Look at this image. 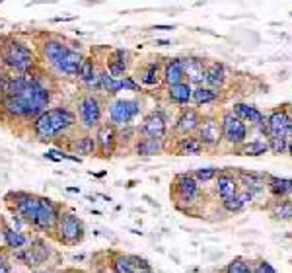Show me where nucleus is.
I'll use <instances>...</instances> for the list:
<instances>
[{
    "instance_id": "15",
    "label": "nucleus",
    "mask_w": 292,
    "mask_h": 273,
    "mask_svg": "<svg viewBox=\"0 0 292 273\" xmlns=\"http://www.w3.org/2000/svg\"><path fill=\"white\" fill-rule=\"evenodd\" d=\"M16 211L20 213V217L28 222H35L37 211H39V199L32 195H22L20 201L16 203Z\"/></svg>"
},
{
    "instance_id": "37",
    "label": "nucleus",
    "mask_w": 292,
    "mask_h": 273,
    "mask_svg": "<svg viewBox=\"0 0 292 273\" xmlns=\"http://www.w3.org/2000/svg\"><path fill=\"white\" fill-rule=\"evenodd\" d=\"M96 72V66H94V61L92 59H84L82 61V66H80V70H78V78L86 84L88 80L92 78V75Z\"/></svg>"
},
{
    "instance_id": "25",
    "label": "nucleus",
    "mask_w": 292,
    "mask_h": 273,
    "mask_svg": "<svg viewBox=\"0 0 292 273\" xmlns=\"http://www.w3.org/2000/svg\"><path fill=\"white\" fill-rule=\"evenodd\" d=\"M251 197L253 195L248 193V191H240V193H236V195L226 199V201H222V203H224V209L228 213H240L251 201Z\"/></svg>"
},
{
    "instance_id": "1",
    "label": "nucleus",
    "mask_w": 292,
    "mask_h": 273,
    "mask_svg": "<svg viewBox=\"0 0 292 273\" xmlns=\"http://www.w3.org/2000/svg\"><path fill=\"white\" fill-rule=\"evenodd\" d=\"M70 125H74V113L66 108H53L43 111L35 119L33 131L41 141H51L55 135L68 129Z\"/></svg>"
},
{
    "instance_id": "47",
    "label": "nucleus",
    "mask_w": 292,
    "mask_h": 273,
    "mask_svg": "<svg viewBox=\"0 0 292 273\" xmlns=\"http://www.w3.org/2000/svg\"><path fill=\"white\" fill-rule=\"evenodd\" d=\"M41 273H51V271H41Z\"/></svg>"
},
{
    "instance_id": "42",
    "label": "nucleus",
    "mask_w": 292,
    "mask_h": 273,
    "mask_svg": "<svg viewBox=\"0 0 292 273\" xmlns=\"http://www.w3.org/2000/svg\"><path fill=\"white\" fill-rule=\"evenodd\" d=\"M255 273H277V271H275V267H273L271 263L261 262L259 265H257V269H255Z\"/></svg>"
},
{
    "instance_id": "30",
    "label": "nucleus",
    "mask_w": 292,
    "mask_h": 273,
    "mask_svg": "<svg viewBox=\"0 0 292 273\" xmlns=\"http://www.w3.org/2000/svg\"><path fill=\"white\" fill-rule=\"evenodd\" d=\"M160 151H162V142L156 139H142L137 146V153L142 156H152V154H158Z\"/></svg>"
},
{
    "instance_id": "23",
    "label": "nucleus",
    "mask_w": 292,
    "mask_h": 273,
    "mask_svg": "<svg viewBox=\"0 0 292 273\" xmlns=\"http://www.w3.org/2000/svg\"><path fill=\"white\" fill-rule=\"evenodd\" d=\"M66 51H68V47H66L65 43H61V41H55V39H51V41H45V45H43L45 59H47V61H49L53 66L59 65V61L65 57Z\"/></svg>"
},
{
    "instance_id": "28",
    "label": "nucleus",
    "mask_w": 292,
    "mask_h": 273,
    "mask_svg": "<svg viewBox=\"0 0 292 273\" xmlns=\"http://www.w3.org/2000/svg\"><path fill=\"white\" fill-rule=\"evenodd\" d=\"M195 104L203 106V104H213L218 100V92L213 90V88H205V86H199L197 90H193V98H191Z\"/></svg>"
},
{
    "instance_id": "31",
    "label": "nucleus",
    "mask_w": 292,
    "mask_h": 273,
    "mask_svg": "<svg viewBox=\"0 0 292 273\" xmlns=\"http://www.w3.org/2000/svg\"><path fill=\"white\" fill-rule=\"evenodd\" d=\"M158 80H160V66H158V63H152V65H148L142 70V75H141L142 84L154 86V84H158Z\"/></svg>"
},
{
    "instance_id": "39",
    "label": "nucleus",
    "mask_w": 292,
    "mask_h": 273,
    "mask_svg": "<svg viewBox=\"0 0 292 273\" xmlns=\"http://www.w3.org/2000/svg\"><path fill=\"white\" fill-rule=\"evenodd\" d=\"M226 273H253V271L249 269V265L242 258H238V260H234V262L228 265Z\"/></svg>"
},
{
    "instance_id": "27",
    "label": "nucleus",
    "mask_w": 292,
    "mask_h": 273,
    "mask_svg": "<svg viewBox=\"0 0 292 273\" xmlns=\"http://www.w3.org/2000/svg\"><path fill=\"white\" fill-rule=\"evenodd\" d=\"M203 151V144L197 137H185V139H179L177 142V153L179 154H199Z\"/></svg>"
},
{
    "instance_id": "12",
    "label": "nucleus",
    "mask_w": 292,
    "mask_h": 273,
    "mask_svg": "<svg viewBox=\"0 0 292 273\" xmlns=\"http://www.w3.org/2000/svg\"><path fill=\"white\" fill-rule=\"evenodd\" d=\"M20 258H22L28 265H39V263H43L45 260L49 258V248L45 246V242L35 240L32 242L30 248H25V252L20 254Z\"/></svg>"
},
{
    "instance_id": "7",
    "label": "nucleus",
    "mask_w": 292,
    "mask_h": 273,
    "mask_svg": "<svg viewBox=\"0 0 292 273\" xmlns=\"http://www.w3.org/2000/svg\"><path fill=\"white\" fill-rule=\"evenodd\" d=\"M80 119L84 129H94L96 125H99L101 119V104L96 96H86V98L80 102Z\"/></svg>"
},
{
    "instance_id": "18",
    "label": "nucleus",
    "mask_w": 292,
    "mask_h": 273,
    "mask_svg": "<svg viewBox=\"0 0 292 273\" xmlns=\"http://www.w3.org/2000/svg\"><path fill=\"white\" fill-rule=\"evenodd\" d=\"M234 115H236L240 121H249V123H253V125H263V123H265V115H263L257 108L248 106V104H236V106H234Z\"/></svg>"
},
{
    "instance_id": "29",
    "label": "nucleus",
    "mask_w": 292,
    "mask_h": 273,
    "mask_svg": "<svg viewBox=\"0 0 292 273\" xmlns=\"http://www.w3.org/2000/svg\"><path fill=\"white\" fill-rule=\"evenodd\" d=\"M267 186L275 195H290L292 193V180H286V178H271Z\"/></svg>"
},
{
    "instance_id": "43",
    "label": "nucleus",
    "mask_w": 292,
    "mask_h": 273,
    "mask_svg": "<svg viewBox=\"0 0 292 273\" xmlns=\"http://www.w3.org/2000/svg\"><path fill=\"white\" fill-rule=\"evenodd\" d=\"M123 88H125V90H135V92H137L141 86H139L130 77H127V78H123Z\"/></svg>"
},
{
    "instance_id": "2",
    "label": "nucleus",
    "mask_w": 292,
    "mask_h": 273,
    "mask_svg": "<svg viewBox=\"0 0 292 273\" xmlns=\"http://www.w3.org/2000/svg\"><path fill=\"white\" fill-rule=\"evenodd\" d=\"M4 61L6 65L14 68V70H20L25 72L28 68H32L33 65V55L28 47H23L22 43H12L6 47L4 51Z\"/></svg>"
},
{
    "instance_id": "44",
    "label": "nucleus",
    "mask_w": 292,
    "mask_h": 273,
    "mask_svg": "<svg viewBox=\"0 0 292 273\" xmlns=\"http://www.w3.org/2000/svg\"><path fill=\"white\" fill-rule=\"evenodd\" d=\"M0 273H10L8 263H6V258H4V256H0Z\"/></svg>"
},
{
    "instance_id": "36",
    "label": "nucleus",
    "mask_w": 292,
    "mask_h": 273,
    "mask_svg": "<svg viewBox=\"0 0 292 273\" xmlns=\"http://www.w3.org/2000/svg\"><path fill=\"white\" fill-rule=\"evenodd\" d=\"M273 217L277 218H292V201H279L273 205Z\"/></svg>"
},
{
    "instance_id": "40",
    "label": "nucleus",
    "mask_w": 292,
    "mask_h": 273,
    "mask_svg": "<svg viewBox=\"0 0 292 273\" xmlns=\"http://www.w3.org/2000/svg\"><path fill=\"white\" fill-rule=\"evenodd\" d=\"M269 151H273L275 154H281L282 151H286L288 148V142L284 141V139H279V137H269Z\"/></svg>"
},
{
    "instance_id": "4",
    "label": "nucleus",
    "mask_w": 292,
    "mask_h": 273,
    "mask_svg": "<svg viewBox=\"0 0 292 273\" xmlns=\"http://www.w3.org/2000/svg\"><path fill=\"white\" fill-rule=\"evenodd\" d=\"M59 232H61V240L72 246V244H78L82 240L84 227L78 220V217H74L72 213H66V215L59 218Z\"/></svg>"
},
{
    "instance_id": "11",
    "label": "nucleus",
    "mask_w": 292,
    "mask_h": 273,
    "mask_svg": "<svg viewBox=\"0 0 292 273\" xmlns=\"http://www.w3.org/2000/svg\"><path fill=\"white\" fill-rule=\"evenodd\" d=\"M142 133L148 137V139H156V141H162L168 133L166 127V119H164L160 113H150L146 115L142 121Z\"/></svg>"
},
{
    "instance_id": "34",
    "label": "nucleus",
    "mask_w": 292,
    "mask_h": 273,
    "mask_svg": "<svg viewBox=\"0 0 292 273\" xmlns=\"http://www.w3.org/2000/svg\"><path fill=\"white\" fill-rule=\"evenodd\" d=\"M125 70H127V65H123V63H119V61H115L113 57L108 61V70H105V72H108L113 80H123Z\"/></svg>"
},
{
    "instance_id": "6",
    "label": "nucleus",
    "mask_w": 292,
    "mask_h": 273,
    "mask_svg": "<svg viewBox=\"0 0 292 273\" xmlns=\"http://www.w3.org/2000/svg\"><path fill=\"white\" fill-rule=\"evenodd\" d=\"M269 135L271 137H279V139H290L292 137V117L288 115L286 109H277L269 115Z\"/></svg>"
},
{
    "instance_id": "3",
    "label": "nucleus",
    "mask_w": 292,
    "mask_h": 273,
    "mask_svg": "<svg viewBox=\"0 0 292 273\" xmlns=\"http://www.w3.org/2000/svg\"><path fill=\"white\" fill-rule=\"evenodd\" d=\"M141 111V104L137 100H117L109 106V119L115 125H127Z\"/></svg>"
},
{
    "instance_id": "10",
    "label": "nucleus",
    "mask_w": 292,
    "mask_h": 273,
    "mask_svg": "<svg viewBox=\"0 0 292 273\" xmlns=\"http://www.w3.org/2000/svg\"><path fill=\"white\" fill-rule=\"evenodd\" d=\"M175 193L183 203H193L199 195V186L193 176L181 174L175 178Z\"/></svg>"
},
{
    "instance_id": "45",
    "label": "nucleus",
    "mask_w": 292,
    "mask_h": 273,
    "mask_svg": "<svg viewBox=\"0 0 292 273\" xmlns=\"http://www.w3.org/2000/svg\"><path fill=\"white\" fill-rule=\"evenodd\" d=\"M154 30H173L172 26H156Z\"/></svg>"
},
{
    "instance_id": "24",
    "label": "nucleus",
    "mask_w": 292,
    "mask_h": 273,
    "mask_svg": "<svg viewBox=\"0 0 292 273\" xmlns=\"http://www.w3.org/2000/svg\"><path fill=\"white\" fill-rule=\"evenodd\" d=\"M240 180H242V184H244V191H248V193H251V195L261 193V191L265 189V180L257 174L242 172V174H240Z\"/></svg>"
},
{
    "instance_id": "32",
    "label": "nucleus",
    "mask_w": 292,
    "mask_h": 273,
    "mask_svg": "<svg viewBox=\"0 0 292 273\" xmlns=\"http://www.w3.org/2000/svg\"><path fill=\"white\" fill-rule=\"evenodd\" d=\"M99 82H101V90H105L108 94H117L123 90V80H113L108 72H99Z\"/></svg>"
},
{
    "instance_id": "17",
    "label": "nucleus",
    "mask_w": 292,
    "mask_h": 273,
    "mask_svg": "<svg viewBox=\"0 0 292 273\" xmlns=\"http://www.w3.org/2000/svg\"><path fill=\"white\" fill-rule=\"evenodd\" d=\"M183 59H170L164 66V80L168 86H175L183 82Z\"/></svg>"
},
{
    "instance_id": "38",
    "label": "nucleus",
    "mask_w": 292,
    "mask_h": 273,
    "mask_svg": "<svg viewBox=\"0 0 292 273\" xmlns=\"http://www.w3.org/2000/svg\"><path fill=\"white\" fill-rule=\"evenodd\" d=\"M113 267H115V271L117 273H137L135 271V267H132V263H130V258H123V256L115 260Z\"/></svg>"
},
{
    "instance_id": "35",
    "label": "nucleus",
    "mask_w": 292,
    "mask_h": 273,
    "mask_svg": "<svg viewBox=\"0 0 292 273\" xmlns=\"http://www.w3.org/2000/svg\"><path fill=\"white\" fill-rule=\"evenodd\" d=\"M267 151H269V144L265 141H253L244 146L242 154H246V156H259V154H265Z\"/></svg>"
},
{
    "instance_id": "14",
    "label": "nucleus",
    "mask_w": 292,
    "mask_h": 273,
    "mask_svg": "<svg viewBox=\"0 0 292 273\" xmlns=\"http://www.w3.org/2000/svg\"><path fill=\"white\" fill-rule=\"evenodd\" d=\"M115 139H117V135H115V127L113 125H99V129H97V135H96V144L99 146V151L103 156H109V153L113 151V146H115Z\"/></svg>"
},
{
    "instance_id": "26",
    "label": "nucleus",
    "mask_w": 292,
    "mask_h": 273,
    "mask_svg": "<svg viewBox=\"0 0 292 273\" xmlns=\"http://www.w3.org/2000/svg\"><path fill=\"white\" fill-rule=\"evenodd\" d=\"M2 234H4V240H6V244H8V248H12V250L23 248V246H25V242H28L22 232L10 229V227H6V225H2Z\"/></svg>"
},
{
    "instance_id": "21",
    "label": "nucleus",
    "mask_w": 292,
    "mask_h": 273,
    "mask_svg": "<svg viewBox=\"0 0 292 273\" xmlns=\"http://www.w3.org/2000/svg\"><path fill=\"white\" fill-rule=\"evenodd\" d=\"M224 80H226V68H224L222 63H213V65L205 70V82L213 88V90L222 86Z\"/></svg>"
},
{
    "instance_id": "33",
    "label": "nucleus",
    "mask_w": 292,
    "mask_h": 273,
    "mask_svg": "<svg viewBox=\"0 0 292 273\" xmlns=\"http://www.w3.org/2000/svg\"><path fill=\"white\" fill-rule=\"evenodd\" d=\"M94 148H96V139H94V137H90V135L82 137V139H78L76 144H74V153L84 154V156L94 153Z\"/></svg>"
},
{
    "instance_id": "19",
    "label": "nucleus",
    "mask_w": 292,
    "mask_h": 273,
    "mask_svg": "<svg viewBox=\"0 0 292 273\" xmlns=\"http://www.w3.org/2000/svg\"><path fill=\"white\" fill-rule=\"evenodd\" d=\"M199 125H201V117H199V113H197L195 109H187L183 115L179 117V121H177L175 131L179 133V135L189 137L195 129H199Z\"/></svg>"
},
{
    "instance_id": "13",
    "label": "nucleus",
    "mask_w": 292,
    "mask_h": 273,
    "mask_svg": "<svg viewBox=\"0 0 292 273\" xmlns=\"http://www.w3.org/2000/svg\"><path fill=\"white\" fill-rule=\"evenodd\" d=\"M205 63L201 59H183V77L189 78L191 84H203L205 82Z\"/></svg>"
},
{
    "instance_id": "22",
    "label": "nucleus",
    "mask_w": 292,
    "mask_h": 273,
    "mask_svg": "<svg viewBox=\"0 0 292 273\" xmlns=\"http://www.w3.org/2000/svg\"><path fill=\"white\" fill-rule=\"evenodd\" d=\"M168 98L172 100L173 104H179V106H187L191 98H193V90L189 84H175V86H170L168 88Z\"/></svg>"
},
{
    "instance_id": "48",
    "label": "nucleus",
    "mask_w": 292,
    "mask_h": 273,
    "mask_svg": "<svg viewBox=\"0 0 292 273\" xmlns=\"http://www.w3.org/2000/svg\"><path fill=\"white\" fill-rule=\"evenodd\" d=\"M144 273H152V271H144Z\"/></svg>"
},
{
    "instance_id": "9",
    "label": "nucleus",
    "mask_w": 292,
    "mask_h": 273,
    "mask_svg": "<svg viewBox=\"0 0 292 273\" xmlns=\"http://www.w3.org/2000/svg\"><path fill=\"white\" fill-rule=\"evenodd\" d=\"M59 222V213L55 205L49 199H39V211H37V218H35V227L41 230H51L55 225Z\"/></svg>"
},
{
    "instance_id": "16",
    "label": "nucleus",
    "mask_w": 292,
    "mask_h": 273,
    "mask_svg": "<svg viewBox=\"0 0 292 273\" xmlns=\"http://www.w3.org/2000/svg\"><path fill=\"white\" fill-rule=\"evenodd\" d=\"M82 61H84V57L78 53V51L68 49L65 53V57L59 61L57 68H59L61 72L68 75V77H74V75H78V70H80V66H82Z\"/></svg>"
},
{
    "instance_id": "41",
    "label": "nucleus",
    "mask_w": 292,
    "mask_h": 273,
    "mask_svg": "<svg viewBox=\"0 0 292 273\" xmlns=\"http://www.w3.org/2000/svg\"><path fill=\"white\" fill-rule=\"evenodd\" d=\"M217 168H201V170H197L195 172V180H199V182H208V180H213L215 176H217Z\"/></svg>"
},
{
    "instance_id": "46",
    "label": "nucleus",
    "mask_w": 292,
    "mask_h": 273,
    "mask_svg": "<svg viewBox=\"0 0 292 273\" xmlns=\"http://www.w3.org/2000/svg\"><path fill=\"white\" fill-rule=\"evenodd\" d=\"M288 153H290V156H292V142H288Z\"/></svg>"
},
{
    "instance_id": "5",
    "label": "nucleus",
    "mask_w": 292,
    "mask_h": 273,
    "mask_svg": "<svg viewBox=\"0 0 292 273\" xmlns=\"http://www.w3.org/2000/svg\"><path fill=\"white\" fill-rule=\"evenodd\" d=\"M222 137L232 144H242L248 137V127L234 113H224V117H222Z\"/></svg>"
},
{
    "instance_id": "20",
    "label": "nucleus",
    "mask_w": 292,
    "mask_h": 273,
    "mask_svg": "<svg viewBox=\"0 0 292 273\" xmlns=\"http://www.w3.org/2000/svg\"><path fill=\"white\" fill-rule=\"evenodd\" d=\"M217 191H218V195L222 197V201L234 197L238 193V182H236V178L230 174H220L218 176Z\"/></svg>"
},
{
    "instance_id": "8",
    "label": "nucleus",
    "mask_w": 292,
    "mask_h": 273,
    "mask_svg": "<svg viewBox=\"0 0 292 273\" xmlns=\"http://www.w3.org/2000/svg\"><path fill=\"white\" fill-rule=\"evenodd\" d=\"M203 146L215 148L218 146V142L222 141V129L218 127V123L213 117H206L201 125H199V137H197Z\"/></svg>"
}]
</instances>
